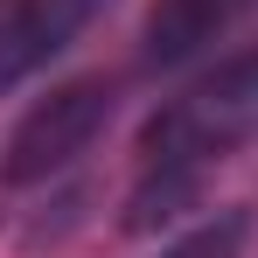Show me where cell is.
<instances>
[{
	"mask_svg": "<svg viewBox=\"0 0 258 258\" xmlns=\"http://www.w3.org/2000/svg\"><path fill=\"white\" fill-rule=\"evenodd\" d=\"M112 98H119V91L105 84V77H77V84H56L49 98H35V105H28V119L7 133L0 181H7V188H28V181L63 174V168L91 147V140L105 133Z\"/></svg>",
	"mask_w": 258,
	"mask_h": 258,
	"instance_id": "7a4b0ae2",
	"label": "cell"
},
{
	"mask_svg": "<svg viewBox=\"0 0 258 258\" xmlns=\"http://www.w3.org/2000/svg\"><path fill=\"white\" fill-rule=\"evenodd\" d=\"M112 0H7L0 7V98L42 77Z\"/></svg>",
	"mask_w": 258,
	"mask_h": 258,
	"instance_id": "3957f363",
	"label": "cell"
},
{
	"mask_svg": "<svg viewBox=\"0 0 258 258\" xmlns=\"http://www.w3.org/2000/svg\"><path fill=\"white\" fill-rule=\"evenodd\" d=\"M258 0H154L147 28H140V63L147 70H188L196 56H210Z\"/></svg>",
	"mask_w": 258,
	"mask_h": 258,
	"instance_id": "277c9868",
	"label": "cell"
},
{
	"mask_svg": "<svg viewBox=\"0 0 258 258\" xmlns=\"http://www.w3.org/2000/svg\"><path fill=\"white\" fill-rule=\"evenodd\" d=\"M258 140V49L216 63L203 84L161 105L140 133V174L126 196V230H161L203 196V174Z\"/></svg>",
	"mask_w": 258,
	"mask_h": 258,
	"instance_id": "6da1fadb",
	"label": "cell"
},
{
	"mask_svg": "<svg viewBox=\"0 0 258 258\" xmlns=\"http://www.w3.org/2000/svg\"><path fill=\"white\" fill-rule=\"evenodd\" d=\"M244 244H251V216L244 210H216L196 230H181L174 244H161V258H244Z\"/></svg>",
	"mask_w": 258,
	"mask_h": 258,
	"instance_id": "5b68a950",
	"label": "cell"
}]
</instances>
